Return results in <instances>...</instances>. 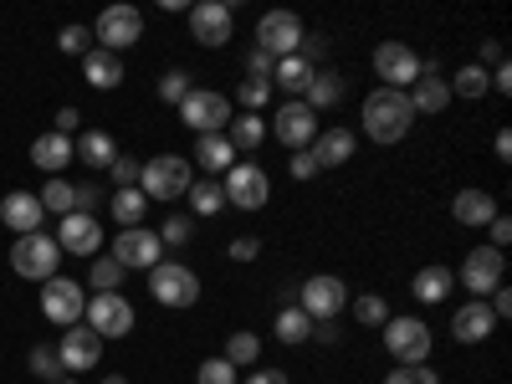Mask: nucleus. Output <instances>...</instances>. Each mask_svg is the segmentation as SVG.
Masks as SVG:
<instances>
[{
    "label": "nucleus",
    "mask_w": 512,
    "mask_h": 384,
    "mask_svg": "<svg viewBox=\"0 0 512 384\" xmlns=\"http://www.w3.org/2000/svg\"><path fill=\"white\" fill-rule=\"evenodd\" d=\"M303 16H292V11H267L262 21H256V52H267V57H292L297 47H303Z\"/></svg>",
    "instance_id": "12"
},
{
    "label": "nucleus",
    "mask_w": 512,
    "mask_h": 384,
    "mask_svg": "<svg viewBox=\"0 0 512 384\" xmlns=\"http://www.w3.org/2000/svg\"><path fill=\"white\" fill-rule=\"evenodd\" d=\"M410 108H415V118L420 113H446V103H451V88H446V77H441V67H431V62H420V77L410 82Z\"/></svg>",
    "instance_id": "20"
},
{
    "label": "nucleus",
    "mask_w": 512,
    "mask_h": 384,
    "mask_svg": "<svg viewBox=\"0 0 512 384\" xmlns=\"http://www.w3.org/2000/svg\"><path fill=\"white\" fill-rule=\"evenodd\" d=\"M297 308H303L313 323H333L338 313L349 308V287H344V277H333V272L308 277L303 287H297Z\"/></svg>",
    "instance_id": "6"
},
{
    "label": "nucleus",
    "mask_w": 512,
    "mask_h": 384,
    "mask_svg": "<svg viewBox=\"0 0 512 384\" xmlns=\"http://www.w3.org/2000/svg\"><path fill=\"white\" fill-rule=\"evenodd\" d=\"M108 210H113L118 231H134V226H144V216H149V195H144L139 185H134V190H113Z\"/></svg>",
    "instance_id": "29"
},
{
    "label": "nucleus",
    "mask_w": 512,
    "mask_h": 384,
    "mask_svg": "<svg viewBox=\"0 0 512 384\" xmlns=\"http://www.w3.org/2000/svg\"><path fill=\"white\" fill-rule=\"evenodd\" d=\"M451 216H456V226H492L497 195H492V190H477V185H466V190L451 195Z\"/></svg>",
    "instance_id": "23"
},
{
    "label": "nucleus",
    "mask_w": 512,
    "mask_h": 384,
    "mask_svg": "<svg viewBox=\"0 0 512 384\" xmlns=\"http://www.w3.org/2000/svg\"><path fill=\"white\" fill-rule=\"evenodd\" d=\"M82 118H77V108H57V134H67L72 139V128H77Z\"/></svg>",
    "instance_id": "56"
},
{
    "label": "nucleus",
    "mask_w": 512,
    "mask_h": 384,
    "mask_svg": "<svg viewBox=\"0 0 512 384\" xmlns=\"http://www.w3.org/2000/svg\"><path fill=\"white\" fill-rule=\"evenodd\" d=\"M88 282H93V292H118V287H123V267H118L113 256L103 251V256H93V272H88Z\"/></svg>",
    "instance_id": "43"
},
{
    "label": "nucleus",
    "mask_w": 512,
    "mask_h": 384,
    "mask_svg": "<svg viewBox=\"0 0 512 384\" xmlns=\"http://www.w3.org/2000/svg\"><path fill=\"white\" fill-rule=\"evenodd\" d=\"M379 333H384V354H390L395 364H425L431 359L436 338H431V323L425 318H390Z\"/></svg>",
    "instance_id": "4"
},
{
    "label": "nucleus",
    "mask_w": 512,
    "mask_h": 384,
    "mask_svg": "<svg viewBox=\"0 0 512 384\" xmlns=\"http://www.w3.org/2000/svg\"><path fill=\"white\" fill-rule=\"evenodd\" d=\"M226 364H236V369H251L256 359H262V338H256L251 328H236L231 338H226V354H221Z\"/></svg>",
    "instance_id": "37"
},
{
    "label": "nucleus",
    "mask_w": 512,
    "mask_h": 384,
    "mask_svg": "<svg viewBox=\"0 0 512 384\" xmlns=\"http://www.w3.org/2000/svg\"><path fill=\"white\" fill-rule=\"evenodd\" d=\"M190 185H195V164L185 154H154L139 169V190L149 195V205L154 200H185Z\"/></svg>",
    "instance_id": "2"
},
{
    "label": "nucleus",
    "mask_w": 512,
    "mask_h": 384,
    "mask_svg": "<svg viewBox=\"0 0 512 384\" xmlns=\"http://www.w3.org/2000/svg\"><path fill=\"white\" fill-rule=\"evenodd\" d=\"M487 231H492V246H497V251H502V246H512V221L502 216V210L492 216V226H487Z\"/></svg>",
    "instance_id": "52"
},
{
    "label": "nucleus",
    "mask_w": 512,
    "mask_h": 384,
    "mask_svg": "<svg viewBox=\"0 0 512 384\" xmlns=\"http://www.w3.org/2000/svg\"><path fill=\"white\" fill-rule=\"evenodd\" d=\"M267 139H277L282 149H313V139H318V113L303 103V98H292V103H282L277 108V118L267 123Z\"/></svg>",
    "instance_id": "10"
},
{
    "label": "nucleus",
    "mask_w": 512,
    "mask_h": 384,
    "mask_svg": "<svg viewBox=\"0 0 512 384\" xmlns=\"http://www.w3.org/2000/svg\"><path fill=\"white\" fill-rule=\"evenodd\" d=\"M497 62H502V47H497V41H482V62H477V67H487V72H492Z\"/></svg>",
    "instance_id": "57"
},
{
    "label": "nucleus",
    "mask_w": 512,
    "mask_h": 384,
    "mask_svg": "<svg viewBox=\"0 0 512 384\" xmlns=\"http://www.w3.org/2000/svg\"><path fill=\"white\" fill-rule=\"evenodd\" d=\"M272 67H277V57H267V52H246V72L256 77V82H272Z\"/></svg>",
    "instance_id": "50"
},
{
    "label": "nucleus",
    "mask_w": 512,
    "mask_h": 384,
    "mask_svg": "<svg viewBox=\"0 0 512 384\" xmlns=\"http://www.w3.org/2000/svg\"><path fill=\"white\" fill-rule=\"evenodd\" d=\"M492 154H497V164H507V159H512V134H507V128H497V139H492Z\"/></svg>",
    "instance_id": "55"
},
{
    "label": "nucleus",
    "mask_w": 512,
    "mask_h": 384,
    "mask_svg": "<svg viewBox=\"0 0 512 384\" xmlns=\"http://www.w3.org/2000/svg\"><path fill=\"white\" fill-rule=\"evenodd\" d=\"M492 93H512V67H507V62L492 67Z\"/></svg>",
    "instance_id": "53"
},
{
    "label": "nucleus",
    "mask_w": 512,
    "mask_h": 384,
    "mask_svg": "<svg viewBox=\"0 0 512 384\" xmlns=\"http://www.w3.org/2000/svg\"><path fill=\"white\" fill-rule=\"evenodd\" d=\"M226 139H231L236 154H256V149L267 144V118H262V113H241V118L231 123V134H226Z\"/></svg>",
    "instance_id": "31"
},
{
    "label": "nucleus",
    "mask_w": 512,
    "mask_h": 384,
    "mask_svg": "<svg viewBox=\"0 0 512 384\" xmlns=\"http://www.w3.org/2000/svg\"><path fill=\"white\" fill-rule=\"evenodd\" d=\"M221 190H226V205H236V210H262L272 200V180L262 164H231Z\"/></svg>",
    "instance_id": "14"
},
{
    "label": "nucleus",
    "mask_w": 512,
    "mask_h": 384,
    "mask_svg": "<svg viewBox=\"0 0 512 384\" xmlns=\"http://www.w3.org/2000/svg\"><path fill=\"white\" fill-rule=\"evenodd\" d=\"M134 303H128L123 292H93L88 297V313H82V323H88L98 338H128L134 333Z\"/></svg>",
    "instance_id": "9"
},
{
    "label": "nucleus",
    "mask_w": 512,
    "mask_h": 384,
    "mask_svg": "<svg viewBox=\"0 0 512 384\" xmlns=\"http://www.w3.org/2000/svg\"><path fill=\"white\" fill-rule=\"evenodd\" d=\"M31 164H36V169H47L52 180H62V169L72 164V139L57 134V128L36 134V139H31Z\"/></svg>",
    "instance_id": "24"
},
{
    "label": "nucleus",
    "mask_w": 512,
    "mask_h": 384,
    "mask_svg": "<svg viewBox=\"0 0 512 384\" xmlns=\"http://www.w3.org/2000/svg\"><path fill=\"white\" fill-rule=\"evenodd\" d=\"M26 369H31L36 379H47V384L67 379V374H62V359H57V349H52V344H36V349H31V359H26Z\"/></svg>",
    "instance_id": "41"
},
{
    "label": "nucleus",
    "mask_w": 512,
    "mask_h": 384,
    "mask_svg": "<svg viewBox=\"0 0 512 384\" xmlns=\"http://www.w3.org/2000/svg\"><path fill=\"white\" fill-rule=\"evenodd\" d=\"M41 313H47V323H57V328H77L82 313H88V292H82L72 277H52L47 287H41Z\"/></svg>",
    "instance_id": "16"
},
{
    "label": "nucleus",
    "mask_w": 512,
    "mask_h": 384,
    "mask_svg": "<svg viewBox=\"0 0 512 384\" xmlns=\"http://www.w3.org/2000/svg\"><path fill=\"white\" fill-rule=\"evenodd\" d=\"M231 31H236V11L226 0H200V6H190V36L200 47H226Z\"/></svg>",
    "instance_id": "17"
},
{
    "label": "nucleus",
    "mask_w": 512,
    "mask_h": 384,
    "mask_svg": "<svg viewBox=\"0 0 512 384\" xmlns=\"http://www.w3.org/2000/svg\"><path fill=\"white\" fill-rule=\"evenodd\" d=\"M313 175H318L313 149H297V154H292V180H313Z\"/></svg>",
    "instance_id": "51"
},
{
    "label": "nucleus",
    "mask_w": 512,
    "mask_h": 384,
    "mask_svg": "<svg viewBox=\"0 0 512 384\" xmlns=\"http://www.w3.org/2000/svg\"><path fill=\"white\" fill-rule=\"evenodd\" d=\"M502 272H507V256L497 246H472L466 262H461V272H456V287H466L477 303H487V292L502 287Z\"/></svg>",
    "instance_id": "7"
},
{
    "label": "nucleus",
    "mask_w": 512,
    "mask_h": 384,
    "mask_svg": "<svg viewBox=\"0 0 512 384\" xmlns=\"http://www.w3.org/2000/svg\"><path fill=\"white\" fill-rule=\"evenodd\" d=\"M88 205H98V190L93 185H77V210H88Z\"/></svg>",
    "instance_id": "58"
},
{
    "label": "nucleus",
    "mask_w": 512,
    "mask_h": 384,
    "mask_svg": "<svg viewBox=\"0 0 512 384\" xmlns=\"http://www.w3.org/2000/svg\"><path fill=\"white\" fill-rule=\"evenodd\" d=\"M446 88H451V98H487L492 93V72L477 67V62H466L456 77H446Z\"/></svg>",
    "instance_id": "36"
},
{
    "label": "nucleus",
    "mask_w": 512,
    "mask_h": 384,
    "mask_svg": "<svg viewBox=\"0 0 512 384\" xmlns=\"http://www.w3.org/2000/svg\"><path fill=\"white\" fill-rule=\"evenodd\" d=\"M338 98H344V77H338L333 67H318L313 82H308V93H303V103L318 113V108H333Z\"/></svg>",
    "instance_id": "35"
},
{
    "label": "nucleus",
    "mask_w": 512,
    "mask_h": 384,
    "mask_svg": "<svg viewBox=\"0 0 512 384\" xmlns=\"http://www.w3.org/2000/svg\"><path fill=\"white\" fill-rule=\"evenodd\" d=\"M57 47H62L67 57H88V52H93V31H88V26H62V31H57Z\"/></svg>",
    "instance_id": "45"
},
{
    "label": "nucleus",
    "mask_w": 512,
    "mask_h": 384,
    "mask_svg": "<svg viewBox=\"0 0 512 384\" xmlns=\"http://www.w3.org/2000/svg\"><path fill=\"white\" fill-rule=\"evenodd\" d=\"M149 297L164 308H195L200 303V277L185 262H159L149 272Z\"/></svg>",
    "instance_id": "5"
},
{
    "label": "nucleus",
    "mask_w": 512,
    "mask_h": 384,
    "mask_svg": "<svg viewBox=\"0 0 512 384\" xmlns=\"http://www.w3.org/2000/svg\"><path fill=\"white\" fill-rule=\"evenodd\" d=\"M82 77H88V88H98V93H113L118 82H123V57H113V52L93 47L88 57H82Z\"/></svg>",
    "instance_id": "28"
},
{
    "label": "nucleus",
    "mask_w": 512,
    "mask_h": 384,
    "mask_svg": "<svg viewBox=\"0 0 512 384\" xmlns=\"http://www.w3.org/2000/svg\"><path fill=\"white\" fill-rule=\"evenodd\" d=\"M190 164H200L205 175L216 180V175H226V169L236 164V149H231V139H226V134H200V139H195V159H190Z\"/></svg>",
    "instance_id": "26"
},
{
    "label": "nucleus",
    "mask_w": 512,
    "mask_h": 384,
    "mask_svg": "<svg viewBox=\"0 0 512 384\" xmlns=\"http://www.w3.org/2000/svg\"><path fill=\"white\" fill-rule=\"evenodd\" d=\"M190 236H195V216H185V210L164 216V226H159V241L164 246H190Z\"/></svg>",
    "instance_id": "44"
},
{
    "label": "nucleus",
    "mask_w": 512,
    "mask_h": 384,
    "mask_svg": "<svg viewBox=\"0 0 512 384\" xmlns=\"http://www.w3.org/2000/svg\"><path fill=\"white\" fill-rule=\"evenodd\" d=\"M139 169H144V159H134V154H118V159L108 164L113 190H134V185H139Z\"/></svg>",
    "instance_id": "46"
},
{
    "label": "nucleus",
    "mask_w": 512,
    "mask_h": 384,
    "mask_svg": "<svg viewBox=\"0 0 512 384\" xmlns=\"http://www.w3.org/2000/svg\"><path fill=\"white\" fill-rule=\"evenodd\" d=\"M359 118H364V134H369L374 144H400L410 128H415V108H410V98L395 93V88H374V93L364 98Z\"/></svg>",
    "instance_id": "1"
},
{
    "label": "nucleus",
    "mask_w": 512,
    "mask_h": 384,
    "mask_svg": "<svg viewBox=\"0 0 512 384\" xmlns=\"http://www.w3.org/2000/svg\"><path fill=\"white\" fill-rule=\"evenodd\" d=\"M374 72H379L384 88L410 93V82L420 77V52L405 47V41H379V47H374Z\"/></svg>",
    "instance_id": "15"
},
{
    "label": "nucleus",
    "mask_w": 512,
    "mask_h": 384,
    "mask_svg": "<svg viewBox=\"0 0 512 384\" xmlns=\"http://www.w3.org/2000/svg\"><path fill=\"white\" fill-rule=\"evenodd\" d=\"M36 200H41V210H47V216H72V210H77V185L47 180V185L36 190Z\"/></svg>",
    "instance_id": "38"
},
{
    "label": "nucleus",
    "mask_w": 512,
    "mask_h": 384,
    "mask_svg": "<svg viewBox=\"0 0 512 384\" xmlns=\"http://www.w3.org/2000/svg\"><path fill=\"white\" fill-rule=\"evenodd\" d=\"M144 36V11L139 6H108L103 16H98V26H93V41L103 52H128L134 47V41Z\"/></svg>",
    "instance_id": "13"
},
{
    "label": "nucleus",
    "mask_w": 512,
    "mask_h": 384,
    "mask_svg": "<svg viewBox=\"0 0 512 384\" xmlns=\"http://www.w3.org/2000/svg\"><path fill=\"white\" fill-rule=\"evenodd\" d=\"M57 359H62V374H82V369H98L103 359V338L88 328V323H77V328H62V344H57Z\"/></svg>",
    "instance_id": "18"
},
{
    "label": "nucleus",
    "mask_w": 512,
    "mask_h": 384,
    "mask_svg": "<svg viewBox=\"0 0 512 384\" xmlns=\"http://www.w3.org/2000/svg\"><path fill=\"white\" fill-rule=\"evenodd\" d=\"M395 313H390V303H384L379 292H364L359 303H354V323H364V328H384Z\"/></svg>",
    "instance_id": "39"
},
{
    "label": "nucleus",
    "mask_w": 512,
    "mask_h": 384,
    "mask_svg": "<svg viewBox=\"0 0 512 384\" xmlns=\"http://www.w3.org/2000/svg\"><path fill=\"white\" fill-rule=\"evenodd\" d=\"M57 246H62V256L72 251V256H98L103 251V221L93 216V210H72V216H62V226H57Z\"/></svg>",
    "instance_id": "19"
},
{
    "label": "nucleus",
    "mask_w": 512,
    "mask_h": 384,
    "mask_svg": "<svg viewBox=\"0 0 512 384\" xmlns=\"http://www.w3.org/2000/svg\"><path fill=\"white\" fill-rule=\"evenodd\" d=\"M226 256H231V262H256V256H262V241H256V236H236L226 246Z\"/></svg>",
    "instance_id": "49"
},
{
    "label": "nucleus",
    "mask_w": 512,
    "mask_h": 384,
    "mask_svg": "<svg viewBox=\"0 0 512 384\" xmlns=\"http://www.w3.org/2000/svg\"><path fill=\"white\" fill-rule=\"evenodd\" d=\"M313 318L303 313V308H297V303H287L282 313H277V344H287V349H297V344H308V338H313Z\"/></svg>",
    "instance_id": "33"
},
{
    "label": "nucleus",
    "mask_w": 512,
    "mask_h": 384,
    "mask_svg": "<svg viewBox=\"0 0 512 384\" xmlns=\"http://www.w3.org/2000/svg\"><path fill=\"white\" fill-rule=\"evenodd\" d=\"M57 384H77V379H72V374H67V379H57Z\"/></svg>",
    "instance_id": "60"
},
{
    "label": "nucleus",
    "mask_w": 512,
    "mask_h": 384,
    "mask_svg": "<svg viewBox=\"0 0 512 384\" xmlns=\"http://www.w3.org/2000/svg\"><path fill=\"white\" fill-rule=\"evenodd\" d=\"M497 333V318H492V308L487 303H461L456 308V318H451V338L456 344H487V338Z\"/></svg>",
    "instance_id": "21"
},
{
    "label": "nucleus",
    "mask_w": 512,
    "mask_h": 384,
    "mask_svg": "<svg viewBox=\"0 0 512 384\" xmlns=\"http://www.w3.org/2000/svg\"><path fill=\"white\" fill-rule=\"evenodd\" d=\"M180 123L190 128V134H226V123H231V98L216 93V88H195L185 103H180Z\"/></svg>",
    "instance_id": "8"
},
{
    "label": "nucleus",
    "mask_w": 512,
    "mask_h": 384,
    "mask_svg": "<svg viewBox=\"0 0 512 384\" xmlns=\"http://www.w3.org/2000/svg\"><path fill=\"white\" fill-rule=\"evenodd\" d=\"M272 98H277V88H272V82H256V77L236 82V103H241L246 113H262V108H267Z\"/></svg>",
    "instance_id": "40"
},
{
    "label": "nucleus",
    "mask_w": 512,
    "mask_h": 384,
    "mask_svg": "<svg viewBox=\"0 0 512 384\" xmlns=\"http://www.w3.org/2000/svg\"><path fill=\"white\" fill-rule=\"evenodd\" d=\"M354 134L349 128H323V134L313 139V159H318V169H338V164H349L354 159Z\"/></svg>",
    "instance_id": "27"
},
{
    "label": "nucleus",
    "mask_w": 512,
    "mask_h": 384,
    "mask_svg": "<svg viewBox=\"0 0 512 384\" xmlns=\"http://www.w3.org/2000/svg\"><path fill=\"white\" fill-rule=\"evenodd\" d=\"M190 93H195V82H190L185 67H169V72L159 77V98H164V103H175V108H180Z\"/></svg>",
    "instance_id": "42"
},
{
    "label": "nucleus",
    "mask_w": 512,
    "mask_h": 384,
    "mask_svg": "<svg viewBox=\"0 0 512 384\" xmlns=\"http://www.w3.org/2000/svg\"><path fill=\"white\" fill-rule=\"evenodd\" d=\"M384 384H441V374L425 369V364H400V369L384 374Z\"/></svg>",
    "instance_id": "47"
},
{
    "label": "nucleus",
    "mask_w": 512,
    "mask_h": 384,
    "mask_svg": "<svg viewBox=\"0 0 512 384\" xmlns=\"http://www.w3.org/2000/svg\"><path fill=\"white\" fill-rule=\"evenodd\" d=\"M313 62H303V57H277V67H272V88H282V93H308V82H313Z\"/></svg>",
    "instance_id": "30"
},
{
    "label": "nucleus",
    "mask_w": 512,
    "mask_h": 384,
    "mask_svg": "<svg viewBox=\"0 0 512 384\" xmlns=\"http://www.w3.org/2000/svg\"><path fill=\"white\" fill-rule=\"evenodd\" d=\"M0 221H6L16 236H31V231H41L47 210H41V200H36L31 190H11L6 200H0Z\"/></svg>",
    "instance_id": "22"
},
{
    "label": "nucleus",
    "mask_w": 512,
    "mask_h": 384,
    "mask_svg": "<svg viewBox=\"0 0 512 384\" xmlns=\"http://www.w3.org/2000/svg\"><path fill=\"white\" fill-rule=\"evenodd\" d=\"M185 200H190V210H195V221H210V216H221V210H226L221 180H195V185L185 190Z\"/></svg>",
    "instance_id": "34"
},
{
    "label": "nucleus",
    "mask_w": 512,
    "mask_h": 384,
    "mask_svg": "<svg viewBox=\"0 0 512 384\" xmlns=\"http://www.w3.org/2000/svg\"><path fill=\"white\" fill-rule=\"evenodd\" d=\"M113 262L128 272V267H139V272H154L159 262H164V241H159V231L154 226H134V231H118L113 236Z\"/></svg>",
    "instance_id": "11"
},
{
    "label": "nucleus",
    "mask_w": 512,
    "mask_h": 384,
    "mask_svg": "<svg viewBox=\"0 0 512 384\" xmlns=\"http://www.w3.org/2000/svg\"><path fill=\"white\" fill-rule=\"evenodd\" d=\"M88 169H108L113 159H118V149H113V134H103V128H88V134L77 139V149H72Z\"/></svg>",
    "instance_id": "32"
},
{
    "label": "nucleus",
    "mask_w": 512,
    "mask_h": 384,
    "mask_svg": "<svg viewBox=\"0 0 512 384\" xmlns=\"http://www.w3.org/2000/svg\"><path fill=\"white\" fill-rule=\"evenodd\" d=\"M195 384H236V364H226V359H205V364L195 369Z\"/></svg>",
    "instance_id": "48"
},
{
    "label": "nucleus",
    "mask_w": 512,
    "mask_h": 384,
    "mask_svg": "<svg viewBox=\"0 0 512 384\" xmlns=\"http://www.w3.org/2000/svg\"><path fill=\"white\" fill-rule=\"evenodd\" d=\"M410 292H415V303H425V308H436V303H446V297L456 292V272L451 267H420L415 272V282H410Z\"/></svg>",
    "instance_id": "25"
},
{
    "label": "nucleus",
    "mask_w": 512,
    "mask_h": 384,
    "mask_svg": "<svg viewBox=\"0 0 512 384\" xmlns=\"http://www.w3.org/2000/svg\"><path fill=\"white\" fill-rule=\"evenodd\" d=\"M57 267H62L57 236H47V231L16 236V246H11V272H16V277H26V282H52Z\"/></svg>",
    "instance_id": "3"
},
{
    "label": "nucleus",
    "mask_w": 512,
    "mask_h": 384,
    "mask_svg": "<svg viewBox=\"0 0 512 384\" xmlns=\"http://www.w3.org/2000/svg\"><path fill=\"white\" fill-rule=\"evenodd\" d=\"M98 384H128V379H123V374H103Z\"/></svg>",
    "instance_id": "59"
},
{
    "label": "nucleus",
    "mask_w": 512,
    "mask_h": 384,
    "mask_svg": "<svg viewBox=\"0 0 512 384\" xmlns=\"http://www.w3.org/2000/svg\"><path fill=\"white\" fill-rule=\"evenodd\" d=\"M246 384H287V374H282V369H251Z\"/></svg>",
    "instance_id": "54"
}]
</instances>
